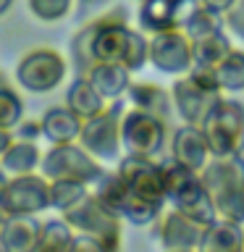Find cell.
Segmentation results:
<instances>
[{"mask_svg":"<svg viewBox=\"0 0 244 252\" xmlns=\"http://www.w3.org/2000/svg\"><path fill=\"white\" fill-rule=\"evenodd\" d=\"M200 179L215 216L244 226V155L210 158Z\"/></svg>","mask_w":244,"mask_h":252,"instance_id":"cell-1","label":"cell"},{"mask_svg":"<svg viewBox=\"0 0 244 252\" xmlns=\"http://www.w3.org/2000/svg\"><path fill=\"white\" fill-rule=\"evenodd\" d=\"M163 176H165V205H171V208L186 213V216L202 220L208 226L218 218L197 171L168 158V160H163Z\"/></svg>","mask_w":244,"mask_h":252,"instance_id":"cell-2","label":"cell"},{"mask_svg":"<svg viewBox=\"0 0 244 252\" xmlns=\"http://www.w3.org/2000/svg\"><path fill=\"white\" fill-rule=\"evenodd\" d=\"M200 129L213 158L244 155V105L239 100L220 94Z\"/></svg>","mask_w":244,"mask_h":252,"instance_id":"cell-3","label":"cell"},{"mask_svg":"<svg viewBox=\"0 0 244 252\" xmlns=\"http://www.w3.org/2000/svg\"><path fill=\"white\" fill-rule=\"evenodd\" d=\"M121 116H123V102L110 100L100 113H94L82 121L79 131V145H82L92 158L105 165V163H118L123 155L121 147Z\"/></svg>","mask_w":244,"mask_h":252,"instance_id":"cell-4","label":"cell"},{"mask_svg":"<svg viewBox=\"0 0 244 252\" xmlns=\"http://www.w3.org/2000/svg\"><path fill=\"white\" fill-rule=\"evenodd\" d=\"M66 76L68 61L55 47H31L16 63V84L31 94L55 92L66 82Z\"/></svg>","mask_w":244,"mask_h":252,"instance_id":"cell-5","label":"cell"},{"mask_svg":"<svg viewBox=\"0 0 244 252\" xmlns=\"http://www.w3.org/2000/svg\"><path fill=\"white\" fill-rule=\"evenodd\" d=\"M102 171H105V165L97 158H92L79 142H58V145H50L42 153V163H39V173L47 181L76 179V181H84L90 187L102 176Z\"/></svg>","mask_w":244,"mask_h":252,"instance_id":"cell-6","label":"cell"},{"mask_svg":"<svg viewBox=\"0 0 244 252\" xmlns=\"http://www.w3.org/2000/svg\"><path fill=\"white\" fill-rule=\"evenodd\" d=\"M63 216H66V220L74 226V231L94 236L105 250H118L121 247V223H123V218L116 216L110 208H105V205L92 194V189L82 202H76L74 208H68Z\"/></svg>","mask_w":244,"mask_h":252,"instance_id":"cell-7","label":"cell"},{"mask_svg":"<svg viewBox=\"0 0 244 252\" xmlns=\"http://www.w3.org/2000/svg\"><path fill=\"white\" fill-rule=\"evenodd\" d=\"M168 121L139 108H123L121 116V147L123 153L157 158L168 142Z\"/></svg>","mask_w":244,"mask_h":252,"instance_id":"cell-8","label":"cell"},{"mask_svg":"<svg viewBox=\"0 0 244 252\" xmlns=\"http://www.w3.org/2000/svg\"><path fill=\"white\" fill-rule=\"evenodd\" d=\"M3 216L19 213V216H39L42 210H50V181L39 171L8 176L3 197H0Z\"/></svg>","mask_w":244,"mask_h":252,"instance_id":"cell-9","label":"cell"},{"mask_svg":"<svg viewBox=\"0 0 244 252\" xmlns=\"http://www.w3.org/2000/svg\"><path fill=\"white\" fill-rule=\"evenodd\" d=\"M118 173L126 181L131 194L152 200L157 205H165V176H163V160L145 155H131L123 153L118 158Z\"/></svg>","mask_w":244,"mask_h":252,"instance_id":"cell-10","label":"cell"},{"mask_svg":"<svg viewBox=\"0 0 244 252\" xmlns=\"http://www.w3.org/2000/svg\"><path fill=\"white\" fill-rule=\"evenodd\" d=\"M150 37V63L168 76H181L192 68V39L181 27L155 32Z\"/></svg>","mask_w":244,"mask_h":252,"instance_id":"cell-11","label":"cell"},{"mask_svg":"<svg viewBox=\"0 0 244 252\" xmlns=\"http://www.w3.org/2000/svg\"><path fill=\"white\" fill-rule=\"evenodd\" d=\"M205 228H208V223H202V220L171 208V205H165L163 213L152 223L155 239L165 250H200Z\"/></svg>","mask_w":244,"mask_h":252,"instance_id":"cell-12","label":"cell"},{"mask_svg":"<svg viewBox=\"0 0 244 252\" xmlns=\"http://www.w3.org/2000/svg\"><path fill=\"white\" fill-rule=\"evenodd\" d=\"M220 94H223V92L200 87L189 74L176 76V79H173V84H171L173 110L179 113L181 124H192V126H202V121L208 118V113L213 110V105L218 102Z\"/></svg>","mask_w":244,"mask_h":252,"instance_id":"cell-13","label":"cell"},{"mask_svg":"<svg viewBox=\"0 0 244 252\" xmlns=\"http://www.w3.org/2000/svg\"><path fill=\"white\" fill-rule=\"evenodd\" d=\"M171 158L186 168H192L200 173L210 160V147H208V139L200 126H192V124H184L179 126L176 131L171 134Z\"/></svg>","mask_w":244,"mask_h":252,"instance_id":"cell-14","label":"cell"},{"mask_svg":"<svg viewBox=\"0 0 244 252\" xmlns=\"http://www.w3.org/2000/svg\"><path fill=\"white\" fill-rule=\"evenodd\" d=\"M39 223L42 220L37 216L8 213L0 220V247L5 252H37Z\"/></svg>","mask_w":244,"mask_h":252,"instance_id":"cell-15","label":"cell"},{"mask_svg":"<svg viewBox=\"0 0 244 252\" xmlns=\"http://www.w3.org/2000/svg\"><path fill=\"white\" fill-rule=\"evenodd\" d=\"M84 76L92 82V87L97 90L108 102L110 100H123L126 90L131 84V71L123 63L113 61H94L90 68L84 71Z\"/></svg>","mask_w":244,"mask_h":252,"instance_id":"cell-16","label":"cell"},{"mask_svg":"<svg viewBox=\"0 0 244 252\" xmlns=\"http://www.w3.org/2000/svg\"><path fill=\"white\" fill-rule=\"evenodd\" d=\"M126 100L131 108H139L145 113H152L157 118L171 124V113H173V100H171V90L155 84V82H134L126 90Z\"/></svg>","mask_w":244,"mask_h":252,"instance_id":"cell-17","label":"cell"},{"mask_svg":"<svg viewBox=\"0 0 244 252\" xmlns=\"http://www.w3.org/2000/svg\"><path fill=\"white\" fill-rule=\"evenodd\" d=\"M39 126H42V137L50 142V145H58V142H76L79 131H82V118H79L68 105H53L42 113Z\"/></svg>","mask_w":244,"mask_h":252,"instance_id":"cell-18","label":"cell"},{"mask_svg":"<svg viewBox=\"0 0 244 252\" xmlns=\"http://www.w3.org/2000/svg\"><path fill=\"white\" fill-rule=\"evenodd\" d=\"M181 16L184 11L176 0H139V29L145 34L179 27Z\"/></svg>","mask_w":244,"mask_h":252,"instance_id":"cell-19","label":"cell"},{"mask_svg":"<svg viewBox=\"0 0 244 252\" xmlns=\"http://www.w3.org/2000/svg\"><path fill=\"white\" fill-rule=\"evenodd\" d=\"M39 163H42V150H39L37 142L16 137L0 158V168L5 171V176H21V173L39 171Z\"/></svg>","mask_w":244,"mask_h":252,"instance_id":"cell-20","label":"cell"},{"mask_svg":"<svg viewBox=\"0 0 244 252\" xmlns=\"http://www.w3.org/2000/svg\"><path fill=\"white\" fill-rule=\"evenodd\" d=\"M66 105L84 121V118L100 113V110L108 105V100L94 90L92 82L84 74H76V79L68 84V90H66Z\"/></svg>","mask_w":244,"mask_h":252,"instance_id":"cell-21","label":"cell"},{"mask_svg":"<svg viewBox=\"0 0 244 252\" xmlns=\"http://www.w3.org/2000/svg\"><path fill=\"white\" fill-rule=\"evenodd\" d=\"M242 242H244V226L242 223H234V220H226V218H215L205 228L200 250L236 252V250H242Z\"/></svg>","mask_w":244,"mask_h":252,"instance_id":"cell-22","label":"cell"},{"mask_svg":"<svg viewBox=\"0 0 244 252\" xmlns=\"http://www.w3.org/2000/svg\"><path fill=\"white\" fill-rule=\"evenodd\" d=\"M90 189L105 208H110L116 216H121L123 205L129 200V187H126V181L121 179V173L118 171H102V176L94 181Z\"/></svg>","mask_w":244,"mask_h":252,"instance_id":"cell-23","label":"cell"},{"mask_svg":"<svg viewBox=\"0 0 244 252\" xmlns=\"http://www.w3.org/2000/svg\"><path fill=\"white\" fill-rule=\"evenodd\" d=\"M231 47L234 45H231V39H228V32L218 29L208 37L192 39V61L197 63V66H213L215 68Z\"/></svg>","mask_w":244,"mask_h":252,"instance_id":"cell-24","label":"cell"},{"mask_svg":"<svg viewBox=\"0 0 244 252\" xmlns=\"http://www.w3.org/2000/svg\"><path fill=\"white\" fill-rule=\"evenodd\" d=\"M71 239H74V226L66 220V216L58 218H47L39 223V242H37V250H45V252H66L71 247Z\"/></svg>","mask_w":244,"mask_h":252,"instance_id":"cell-25","label":"cell"},{"mask_svg":"<svg viewBox=\"0 0 244 252\" xmlns=\"http://www.w3.org/2000/svg\"><path fill=\"white\" fill-rule=\"evenodd\" d=\"M181 29L189 34V39H200V37H208L213 32L223 29V16L210 11V8H205L200 3H194L189 11L181 16Z\"/></svg>","mask_w":244,"mask_h":252,"instance_id":"cell-26","label":"cell"},{"mask_svg":"<svg viewBox=\"0 0 244 252\" xmlns=\"http://www.w3.org/2000/svg\"><path fill=\"white\" fill-rule=\"evenodd\" d=\"M215 76L220 92H244V50L231 47L215 66Z\"/></svg>","mask_w":244,"mask_h":252,"instance_id":"cell-27","label":"cell"},{"mask_svg":"<svg viewBox=\"0 0 244 252\" xmlns=\"http://www.w3.org/2000/svg\"><path fill=\"white\" fill-rule=\"evenodd\" d=\"M90 194V184L76 179H53L50 181V210L66 213L74 208L76 202H82Z\"/></svg>","mask_w":244,"mask_h":252,"instance_id":"cell-28","label":"cell"},{"mask_svg":"<svg viewBox=\"0 0 244 252\" xmlns=\"http://www.w3.org/2000/svg\"><path fill=\"white\" fill-rule=\"evenodd\" d=\"M29 13L39 24H61L76 8V0H27Z\"/></svg>","mask_w":244,"mask_h":252,"instance_id":"cell-29","label":"cell"},{"mask_svg":"<svg viewBox=\"0 0 244 252\" xmlns=\"http://www.w3.org/2000/svg\"><path fill=\"white\" fill-rule=\"evenodd\" d=\"M165 205H157L152 200H145V197H137L129 192V200H126L123 210H121V218L129 220L131 226H152L155 218L163 213Z\"/></svg>","mask_w":244,"mask_h":252,"instance_id":"cell-30","label":"cell"},{"mask_svg":"<svg viewBox=\"0 0 244 252\" xmlns=\"http://www.w3.org/2000/svg\"><path fill=\"white\" fill-rule=\"evenodd\" d=\"M24 118V100L19 90L0 82V129H11Z\"/></svg>","mask_w":244,"mask_h":252,"instance_id":"cell-31","label":"cell"},{"mask_svg":"<svg viewBox=\"0 0 244 252\" xmlns=\"http://www.w3.org/2000/svg\"><path fill=\"white\" fill-rule=\"evenodd\" d=\"M223 29L244 42V0H234L223 11Z\"/></svg>","mask_w":244,"mask_h":252,"instance_id":"cell-32","label":"cell"},{"mask_svg":"<svg viewBox=\"0 0 244 252\" xmlns=\"http://www.w3.org/2000/svg\"><path fill=\"white\" fill-rule=\"evenodd\" d=\"M13 137L37 142L39 137H42V126H39V121H31V118H21V121L13 126Z\"/></svg>","mask_w":244,"mask_h":252,"instance_id":"cell-33","label":"cell"},{"mask_svg":"<svg viewBox=\"0 0 244 252\" xmlns=\"http://www.w3.org/2000/svg\"><path fill=\"white\" fill-rule=\"evenodd\" d=\"M68 250H94V252H102L105 247L94 239V236H87V234H79L74 231V239H71V247Z\"/></svg>","mask_w":244,"mask_h":252,"instance_id":"cell-34","label":"cell"},{"mask_svg":"<svg viewBox=\"0 0 244 252\" xmlns=\"http://www.w3.org/2000/svg\"><path fill=\"white\" fill-rule=\"evenodd\" d=\"M108 5V0H76V8H79V13H97L102 11V8Z\"/></svg>","mask_w":244,"mask_h":252,"instance_id":"cell-35","label":"cell"},{"mask_svg":"<svg viewBox=\"0 0 244 252\" xmlns=\"http://www.w3.org/2000/svg\"><path fill=\"white\" fill-rule=\"evenodd\" d=\"M197 3H200V5H205V8H210V11H215V13H220V16H223V11H226V8H228V5L234 3V0H197Z\"/></svg>","mask_w":244,"mask_h":252,"instance_id":"cell-36","label":"cell"},{"mask_svg":"<svg viewBox=\"0 0 244 252\" xmlns=\"http://www.w3.org/2000/svg\"><path fill=\"white\" fill-rule=\"evenodd\" d=\"M11 142H13V131L11 129H0V158H3V153L11 147Z\"/></svg>","mask_w":244,"mask_h":252,"instance_id":"cell-37","label":"cell"},{"mask_svg":"<svg viewBox=\"0 0 244 252\" xmlns=\"http://www.w3.org/2000/svg\"><path fill=\"white\" fill-rule=\"evenodd\" d=\"M11 8H13V0H0V19H3Z\"/></svg>","mask_w":244,"mask_h":252,"instance_id":"cell-38","label":"cell"},{"mask_svg":"<svg viewBox=\"0 0 244 252\" xmlns=\"http://www.w3.org/2000/svg\"><path fill=\"white\" fill-rule=\"evenodd\" d=\"M5 181H8V176H5V171L0 168V197H3V189H5Z\"/></svg>","mask_w":244,"mask_h":252,"instance_id":"cell-39","label":"cell"},{"mask_svg":"<svg viewBox=\"0 0 244 252\" xmlns=\"http://www.w3.org/2000/svg\"><path fill=\"white\" fill-rule=\"evenodd\" d=\"M0 220H3V210H0Z\"/></svg>","mask_w":244,"mask_h":252,"instance_id":"cell-40","label":"cell"},{"mask_svg":"<svg viewBox=\"0 0 244 252\" xmlns=\"http://www.w3.org/2000/svg\"><path fill=\"white\" fill-rule=\"evenodd\" d=\"M242 250H244V242H242Z\"/></svg>","mask_w":244,"mask_h":252,"instance_id":"cell-41","label":"cell"},{"mask_svg":"<svg viewBox=\"0 0 244 252\" xmlns=\"http://www.w3.org/2000/svg\"><path fill=\"white\" fill-rule=\"evenodd\" d=\"M0 252H3V247H0Z\"/></svg>","mask_w":244,"mask_h":252,"instance_id":"cell-42","label":"cell"}]
</instances>
